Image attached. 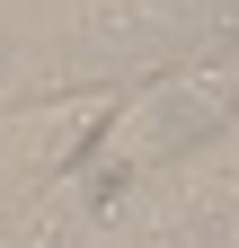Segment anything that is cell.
Segmentation results:
<instances>
[{
  "label": "cell",
  "instance_id": "obj_2",
  "mask_svg": "<svg viewBox=\"0 0 239 248\" xmlns=\"http://www.w3.org/2000/svg\"><path fill=\"white\" fill-rule=\"evenodd\" d=\"M230 36H239V0H230Z\"/></svg>",
  "mask_w": 239,
  "mask_h": 248
},
{
  "label": "cell",
  "instance_id": "obj_1",
  "mask_svg": "<svg viewBox=\"0 0 239 248\" xmlns=\"http://www.w3.org/2000/svg\"><path fill=\"white\" fill-rule=\"evenodd\" d=\"M230 115H239V62L160 71V80H142L133 98H115L98 115V133L80 142L71 169H89L98 186H124L142 169H168V160H186V151H204Z\"/></svg>",
  "mask_w": 239,
  "mask_h": 248
}]
</instances>
